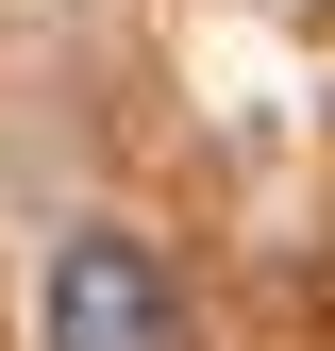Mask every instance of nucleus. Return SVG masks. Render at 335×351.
Listing matches in <instances>:
<instances>
[{
    "label": "nucleus",
    "instance_id": "f257e3e1",
    "mask_svg": "<svg viewBox=\"0 0 335 351\" xmlns=\"http://www.w3.org/2000/svg\"><path fill=\"white\" fill-rule=\"evenodd\" d=\"M51 351H185V285L151 268V234L84 217L51 251Z\"/></svg>",
    "mask_w": 335,
    "mask_h": 351
}]
</instances>
